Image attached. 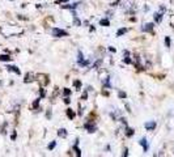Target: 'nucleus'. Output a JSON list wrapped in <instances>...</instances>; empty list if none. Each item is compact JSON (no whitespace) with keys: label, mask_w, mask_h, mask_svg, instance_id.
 Here are the masks:
<instances>
[{"label":"nucleus","mask_w":174,"mask_h":157,"mask_svg":"<svg viewBox=\"0 0 174 157\" xmlns=\"http://www.w3.org/2000/svg\"><path fill=\"white\" fill-rule=\"evenodd\" d=\"M51 33H53V35H54V37H56V38L67 37V35H68V31L62 30V29H58V28H53V29H51Z\"/></svg>","instance_id":"f257e3e1"},{"label":"nucleus","mask_w":174,"mask_h":157,"mask_svg":"<svg viewBox=\"0 0 174 157\" xmlns=\"http://www.w3.org/2000/svg\"><path fill=\"white\" fill-rule=\"evenodd\" d=\"M145 128L148 130V131H152V130H155L156 128V122H155V120L147 122V123H145Z\"/></svg>","instance_id":"f03ea898"},{"label":"nucleus","mask_w":174,"mask_h":157,"mask_svg":"<svg viewBox=\"0 0 174 157\" xmlns=\"http://www.w3.org/2000/svg\"><path fill=\"white\" fill-rule=\"evenodd\" d=\"M84 127L88 130V132H90V134H92V132H96V130H97V127L94 126V124H89V123H85Z\"/></svg>","instance_id":"7ed1b4c3"},{"label":"nucleus","mask_w":174,"mask_h":157,"mask_svg":"<svg viewBox=\"0 0 174 157\" xmlns=\"http://www.w3.org/2000/svg\"><path fill=\"white\" fill-rule=\"evenodd\" d=\"M7 69H8V71H11V72H15V73H17V75L21 73V71H20L16 65H8V67H7Z\"/></svg>","instance_id":"20e7f679"},{"label":"nucleus","mask_w":174,"mask_h":157,"mask_svg":"<svg viewBox=\"0 0 174 157\" xmlns=\"http://www.w3.org/2000/svg\"><path fill=\"white\" fill-rule=\"evenodd\" d=\"M139 143H140V145H141V147L144 148V152L148 151V142H147V139H145V138H143Z\"/></svg>","instance_id":"39448f33"},{"label":"nucleus","mask_w":174,"mask_h":157,"mask_svg":"<svg viewBox=\"0 0 174 157\" xmlns=\"http://www.w3.org/2000/svg\"><path fill=\"white\" fill-rule=\"evenodd\" d=\"M152 29H153V24H145L144 25V28H143V30L144 31H152Z\"/></svg>","instance_id":"423d86ee"},{"label":"nucleus","mask_w":174,"mask_h":157,"mask_svg":"<svg viewBox=\"0 0 174 157\" xmlns=\"http://www.w3.org/2000/svg\"><path fill=\"white\" fill-rule=\"evenodd\" d=\"M73 151L76 152V156H77V157H80V156H81V151H80V148L77 147V143H76V144L73 145Z\"/></svg>","instance_id":"0eeeda50"},{"label":"nucleus","mask_w":174,"mask_h":157,"mask_svg":"<svg viewBox=\"0 0 174 157\" xmlns=\"http://www.w3.org/2000/svg\"><path fill=\"white\" fill-rule=\"evenodd\" d=\"M155 20H156V22H161L162 21V13H155Z\"/></svg>","instance_id":"6e6552de"},{"label":"nucleus","mask_w":174,"mask_h":157,"mask_svg":"<svg viewBox=\"0 0 174 157\" xmlns=\"http://www.w3.org/2000/svg\"><path fill=\"white\" fill-rule=\"evenodd\" d=\"M0 60H1V62H11V56L9 55H0Z\"/></svg>","instance_id":"1a4fd4ad"},{"label":"nucleus","mask_w":174,"mask_h":157,"mask_svg":"<svg viewBox=\"0 0 174 157\" xmlns=\"http://www.w3.org/2000/svg\"><path fill=\"white\" fill-rule=\"evenodd\" d=\"M124 33H127V29H126V28H122V29H119V30L117 31V37H121V35H123Z\"/></svg>","instance_id":"9d476101"},{"label":"nucleus","mask_w":174,"mask_h":157,"mask_svg":"<svg viewBox=\"0 0 174 157\" xmlns=\"http://www.w3.org/2000/svg\"><path fill=\"white\" fill-rule=\"evenodd\" d=\"M67 117H68L69 119H73L75 118V113L71 110V109H67Z\"/></svg>","instance_id":"9b49d317"},{"label":"nucleus","mask_w":174,"mask_h":157,"mask_svg":"<svg viewBox=\"0 0 174 157\" xmlns=\"http://www.w3.org/2000/svg\"><path fill=\"white\" fill-rule=\"evenodd\" d=\"M58 135L62 136V138H65V136H67V131H65L64 128H60L59 131H58Z\"/></svg>","instance_id":"f8f14e48"},{"label":"nucleus","mask_w":174,"mask_h":157,"mask_svg":"<svg viewBox=\"0 0 174 157\" xmlns=\"http://www.w3.org/2000/svg\"><path fill=\"white\" fill-rule=\"evenodd\" d=\"M99 24L103 25V26H109V25H110V21H109L107 19H102L101 21H99Z\"/></svg>","instance_id":"ddd939ff"},{"label":"nucleus","mask_w":174,"mask_h":157,"mask_svg":"<svg viewBox=\"0 0 174 157\" xmlns=\"http://www.w3.org/2000/svg\"><path fill=\"white\" fill-rule=\"evenodd\" d=\"M126 135H127L128 138H130V136H132V135H134V130H132V128H127V132H126Z\"/></svg>","instance_id":"4468645a"},{"label":"nucleus","mask_w":174,"mask_h":157,"mask_svg":"<svg viewBox=\"0 0 174 157\" xmlns=\"http://www.w3.org/2000/svg\"><path fill=\"white\" fill-rule=\"evenodd\" d=\"M84 62V55L81 54V51H79V63Z\"/></svg>","instance_id":"2eb2a0df"},{"label":"nucleus","mask_w":174,"mask_h":157,"mask_svg":"<svg viewBox=\"0 0 174 157\" xmlns=\"http://www.w3.org/2000/svg\"><path fill=\"white\" fill-rule=\"evenodd\" d=\"M165 45H166V47H170V38L169 37L165 38Z\"/></svg>","instance_id":"dca6fc26"},{"label":"nucleus","mask_w":174,"mask_h":157,"mask_svg":"<svg viewBox=\"0 0 174 157\" xmlns=\"http://www.w3.org/2000/svg\"><path fill=\"white\" fill-rule=\"evenodd\" d=\"M39 101H41V98L35 100V101H34V104H33V108H34V109H37V108H38V105H39Z\"/></svg>","instance_id":"f3484780"},{"label":"nucleus","mask_w":174,"mask_h":157,"mask_svg":"<svg viewBox=\"0 0 174 157\" xmlns=\"http://www.w3.org/2000/svg\"><path fill=\"white\" fill-rule=\"evenodd\" d=\"M75 86H76V89H80V88H81V83L79 80H76V81H75Z\"/></svg>","instance_id":"a211bd4d"},{"label":"nucleus","mask_w":174,"mask_h":157,"mask_svg":"<svg viewBox=\"0 0 174 157\" xmlns=\"http://www.w3.org/2000/svg\"><path fill=\"white\" fill-rule=\"evenodd\" d=\"M118 96H119V98H126V97H127V94H126L124 92H119Z\"/></svg>","instance_id":"6ab92c4d"},{"label":"nucleus","mask_w":174,"mask_h":157,"mask_svg":"<svg viewBox=\"0 0 174 157\" xmlns=\"http://www.w3.org/2000/svg\"><path fill=\"white\" fill-rule=\"evenodd\" d=\"M55 145H56V142H53L51 144H49V149H50V151H51V149H54V148H55Z\"/></svg>","instance_id":"aec40b11"},{"label":"nucleus","mask_w":174,"mask_h":157,"mask_svg":"<svg viewBox=\"0 0 174 157\" xmlns=\"http://www.w3.org/2000/svg\"><path fill=\"white\" fill-rule=\"evenodd\" d=\"M69 94H71V90L65 88V89H64V96H69Z\"/></svg>","instance_id":"412c9836"},{"label":"nucleus","mask_w":174,"mask_h":157,"mask_svg":"<svg viewBox=\"0 0 174 157\" xmlns=\"http://www.w3.org/2000/svg\"><path fill=\"white\" fill-rule=\"evenodd\" d=\"M124 63H127V64H130V63H131L130 58H124Z\"/></svg>","instance_id":"4be33fe9"},{"label":"nucleus","mask_w":174,"mask_h":157,"mask_svg":"<svg viewBox=\"0 0 174 157\" xmlns=\"http://www.w3.org/2000/svg\"><path fill=\"white\" fill-rule=\"evenodd\" d=\"M39 94H41V97H45V90L41 89V90H39Z\"/></svg>","instance_id":"5701e85b"},{"label":"nucleus","mask_w":174,"mask_h":157,"mask_svg":"<svg viewBox=\"0 0 174 157\" xmlns=\"http://www.w3.org/2000/svg\"><path fill=\"white\" fill-rule=\"evenodd\" d=\"M68 0H58V3H67Z\"/></svg>","instance_id":"b1692460"},{"label":"nucleus","mask_w":174,"mask_h":157,"mask_svg":"<svg viewBox=\"0 0 174 157\" xmlns=\"http://www.w3.org/2000/svg\"><path fill=\"white\" fill-rule=\"evenodd\" d=\"M64 102H65V104H69V102H71V100H69V98H65Z\"/></svg>","instance_id":"393cba45"},{"label":"nucleus","mask_w":174,"mask_h":157,"mask_svg":"<svg viewBox=\"0 0 174 157\" xmlns=\"http://www.w3.org/2000/svg\"><path fill=\"white\" fill-rule=\"evenodd\" d=\"M123 156H128V153H127V149H124V152H123Z\"/></svg>","instance_id":"a878e982"}]
</instances>
